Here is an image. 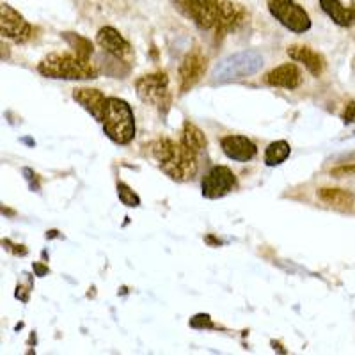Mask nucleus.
Listing matches in <instances>:
<instances>
[{
  "label": "nucleus",
  "instance_id": "nucleus-1",
  "mask_svg": "<svg viewBox=\"0 0 355 355\" xmlns=\"http://www.w3.org/2000/svg\"><path fill=\"white\" fill-rule=\"evenodd\" d=\"M151 155L158 162L162 173L173 182H189L198 173V155L173 139L160 137L150 144Z\"/></svg>",
  "mask_w": 355,
  "mask_h": 355
},
{
  "label": "nucleus",
  "instance_id": "nucleus-2",
  "mask_svg": "<svg viewBox=\"0 0 355 355\" xmlns=\"http://www.w3.org/2000/svg\"><path fill=\"white\" fill-rule=\"evenodd\" d=\"M37 71L55 80H94L98 68L75 52H52L44 55L37 64Z\"/></svg>",
  "mask_w": 355,
  "mask_h": 355
},
{
  "label": "nucleus",
  "instance_id": "nucleus-3",
  "mask_svg": "<svg viewBox=\"0 0 355 355\" xmlns=\"http://www.w3.org/2000/svg\"><path fill=\"white\" fill-rule=\"evenodd\" d=\"M100 125L103 126L107 137L116 144H130L135 137V116L128 101L121 98L110 96L107 100L105 112L101 117Z\"/></svg>",
  "mask_w": 355,
  "mask_h": 355
},
{
  "label": "nucleus",
  "instance_id": "nucleus-4",
  "mask_svg": "<svg viewBox=\"0 0 355 355\" xmlns=\"http://www.w3.org/2000/svg\"><path fill=\"white\" fill-rule=\"evenodd\" d=\"M265 66V57L256 50H243L222 59L215 64L211 71V80L215 84H227V82L242 80V78L256 75Z\"/></svg>",
  "mask_w": 355,
  "mask_h": 355
},
{
  "label": "nucleus",
  "instance_id": "nucleus-5",
  "mask_svg": "<svg viewBox=\"0 0 355 355\" xmlns=\"http://www.w3.org/2000/svg\"><path fill=\"white\" fill-rule=\"evenodd\" d=\"M135 91L141 101L146 105L157 109L162 116L169 112L171 107V91H169V77L166 71H155L142 75L135 80Z\"/></svg>",
  "mask_w": 355,
  "mask_h": 355
},
{
  "label": "nucleus",
  "instance_id": "nucleus-6",
  "mask_svg": "<svg viewBox=\"0 0 355 355\" xmlns=\"http://www.w3.org/2000/svg\"><path fill=\"white\" fill-rule=\"evenodd\" d=\"M268 11L279 24L291 33L304 34L311 28L309 15L295 0H268Z\"/></svg>",
  "mask_w": 355,
  "mask_h": 355
},
{
  "label": "nucleus",
  "instance_id": "nucleus-7",
  "mask_svg": "<svg viewBox=\"0 0 355 355\" xmlns=\"http://www.w3.org/2000/svg\"><path fill=\"white\" fill-rule=\"evenodd\" d=\"M173 4L199 28H214L217 25L220 12L218 0H173Z\"/></svg>",
  "mask_w": 355,
  "mask_h": 355
},
{
  "label": "nucleus",
  "instance_id": "nucleus-8",
  "mask_svg": "<svg viewBox=\"0 0 355 355\" xmlns=\"http://www.w3.org/2000/svg\"><path fill=\"white\" fill-rule=\"evenodd\" d=\"M236 187V176L226 166H215L201 182L202 198L220 199L227 196Z\"/></svg>",
  "mask_w": 355,
  "mask_h": 355
},
{
  "label": "nucleus",
  "instance_id": "nucleus-9",
  "mask_svg": "<svg viewBox=\"0 0 355 355\" xmlns=\"http://www.w3.org/2000/svg\"><path fill=\"white\" fill-rule=\"evenodd\" d=\"M0 33L6 40H11L20 44L31 37L33 27L17 9L8 4H2V8H0Z\"/></svg>",
  "mask_w": 355,
  "mask_h": 355
},
{
  "label": "nucleus",
  "instance_id": "nucleus-10",
  "mask_svg": "<svg viewBox=\"0 0 355 355\" xmlns=\"http://www.w3.org/2000/svg\"><path fill=\"white\" fill-rule=\"evenodd\" d=\"M206 66H208V57L199 49L190 50L183 57L182 66H180V82H182L180 89H182V93H187L201 82V78L206 75Z\"/></svg>",
  "mask_w": 355,
  "mask_h": 355
},
{
  "label": "nucleus",
  "instance_id": "nucleus-11",
  "mask_svg": "<svg viewBox=\"0 0 355 355\" xmlns=\"http://www.w3.org/2000/svg\"><path fill=\"white\" fill-rule=\"evenodd\" d=\"M96 43L100 44L101 50L116 57L117 61L130 62L133 59V50L130 43L114 27H101L96 34Z\"/></svg>",
  "mask_w": 355,
  "mask_h": 355
},
{
  "label": "nucleus",
  "instance_id": "nucleus-12",
  "mask_svg": "<svg viewBox=\"0 0 355 355\" xmlns=\"http://www.w3.org/2000/svg\"><path fill=\"white\" fill-rule=\"evenodd\" d=\"M247 20V11L243 9V6L234 4L230 0H224L220 2V12H218V20L215 28H217V41L224 40L227 33H233V31H239Z\"/></svg>",
  "mask_w": 355,
  "mask_h": 355
},
{
  "label": "nucleus",
  "instance_id": "nucleus-13",
  "mask_svg": "<svg viewBox=\"0 0 355 355\" xmlns=\"http://www.w3.org/2000/svg\"><path fill=\"white\" fill-rule=\"evenodd\" d=\"M220 148L230 160L250 162L258 155V146L243 135H226L220 139Z\"/></svg>",
  "mask_w": 355,
  "mask_h": 355
},
{
  "label": "nucleus",
  "instance_id": "nucleus-14",
  "mask_svg": "<svg viewBox=\"0 0 355 355\" xmlns=\"http://www.w3.org/2000/svg\"><path fill=\"white\" fill-rule=\"evenodd\" d=\"M286 53L293 59V61L306 66V69L313 75V77H320V75L325 71V66H327L325 57H323L322 53L315 52L313 49H309V46H304V44H291V46H288Z\"/></svg>",
  "mask_w": 355,
  "mask_h": 355
},
{
  "label": "nucleus",
  "instance_id": "nucleus-15",
  "mask_svg": "<svg viewBox=\"0 0 355 355\" xmlns=\"http://www.w3.org/2000/svg\"><path fill=\"white\" fill-rule=\"evenodd\" d=\"M73 100L77 101L78 105L84 107V110H87V112L100 123L101 117H103V112H105L109 96H105V94L101 93V91H98V89L82 87L73 91Z\"/></svg>",
  "mask_w": 355,
  "mask_h": 355
},
{
  "label": "nucleus",
  "instance_id": "nucleus-16",
  "mask_svg": "<svg viewBox=\"0 0 355 355\" xmlns=\"http://www.w3.org/2000/svg\"><path fill=\"white\" fill-rule=\"evenodd\" d=\"M265 84L272 87H283V89H297L302 84V73H300L297 64H281L268 71L265 75Z\"/></svg>",
  "mask_w": 355,
  "mask_h": 355
},
{
  "label": "nucleus",
  "instance_id": "nucleus-17",
  "mask_svg": "<svg viewBox=\"0 0 355 355\" xmlns=\"http://www.w3.org/2000/svg\"><path fill=\"white\" fill-rule=\"evenodd\" d=\"M323 12L339 27H352L355 24V9L345 8L339 0H318Z\"/></svg>",
  "mask_w": 355,
  "mask_h": 355
},
{
  "label": "nucleus",
  "instance_id": "nucleus-18",
  "mask_svg": "<svg viewBox=\"0 0 355 355\" xmlns=\"http://www.w3.org/2000/svg\"><path fill=\"white\" fill-rule=\"evenodd\" d=\"M182 144L187 146L192 153H201L202 150H206L208 146V141H206V135L202 133L201 128H198L196 125H192L190 121H185L182 130Z\"/></svg>",
  "mask_w": 355,
  "mask_h": 355
},
{
  "label": "nucleus",
  "instance_id": "nucleus-19",
  "mask_svg": "<svg viewBox=\"0 0 355 355\" xmlns=\"http://www.w3.org/2000/svg\"><path fill=\"white\" fill-rule=\"evenodd\" d=\"M318 198L322 199L323 202L327 205L336 206V208H352L354 206V196L348 192V190L343 189H320L318 190Z\"/></svg>",
  "mask_w": 355,
  "mask_h": 355
},
{
  "label": "nucleus",
  "instance_id": "nucleus-20",
  "mask_svg": "<svg viewBox=\"0 0 355 355\" xmlns=\"http://www.w3.org/2000/svg\"><path fill=\"white\" fill-rule=\"evenodd\" d=\"M291 155V148L286 141L272 142L265 151V164L268 167H277L286 162Z\"/></svg>",
  "mask_w": 355,
  "mask_h": 355
},
{
  "label": "nucleus",
  "instance_id": "nucleus-21",
  "mask_svg": "<svg viewBox=\"0 0 355 355\" xmlns=\"http://www.w3.org/2000/svg\"><path fill=\"white\" fill-rule=\"evenodd\" d=\"M61 36H62V40L68 41L69 49H71L73 52L77 53V55H80L82 59H87V61H91V57H93V52H94L93 41L87 40V37H84V36H80V34H75V33H62Z\"/></svg>",
  "mask_w": 355,
  "mask_h": 355
},
{
  "label": "nucleus",
  "instance_id": "nucleus-22",
  "mask_svg": "<svg viewBox=\"0 0 355 355\" xmlns=\"http://www.w3.org/2000/svg\"><path fill=\"white\" fill-rule=\"evenodd\" d=\"M117 198L128 208H137L141 206V198H139L126 183H117Z\"/></svg>",
  "mask_w": 355,
  "mask_h": 355
},
{
  "label": "nucleus",
  "instance_id": "nucleus-23",
  "mask_svg": "<svg viewBox=\"0 0 355 355\" xmlns=\"http://www.w3.org/2000/svg\"><path fill=\"white\" fill-rule=\"evenodd\" d=\"M189 325L192 329H214V322H211L210 315H205V313H199V315L192 316L189 322Z\"/></svg>",
  "mask_w": 355,
  "mask_h": 355
},
{
  "label": "nucleus",
  "instance_id": "nucleus-24",
  "mask_svg": "<svg viewBox=\"0 0 355 355\" xmlns=\"http://www.w3.org/2000/svg\"><path fill=\"white\" fill-rule=\"evenodd\" d=\"M341 119H343L345 125H352L355 123V101L350 100L345 107V112L341 114Z\"/></svg>",
  "mask_w": 355,
  "mask_h": 355
},
{
  "label": "nucleus",
  "instance_id": "nucleus-25",
  "mask_svg": "<svg viewBox=\"0 0 355 355\" xmlns=\"http://www.w3.org/2000/svg\"><path fill=\"white\" fill-rule=\"evenodd\" d=\"M355 166H343L338 169H332V176H343V174H354Z\"/></svg>",
  "mask_w": 355,
  "mask_h": 355
},
{
  "label": "nucleus",
  "instance_id": "nucleus-26",
  "mask_svg": "<svg viewBox=\"0 0 355 355\" xmlns=\"http://www.w3.org/2000/svg\"><path fill=\"white\" fill-rule=\"evenodd\" d=\"M34 272H36L37 277H44V275L49 274V268L41 263H34Z\"/></svg>",
  "mask_w": 355,
  "mask_h": 355
},
{
  "label": "nucleus",
  "instance_id": "nucleus-27",
  "mask_svg": "<svg viewBox=\"0 0 355 355\" xmlns=\"http://www.w3.org/2000/svg\"><path fill=\"white\" fill-rule=\"evenodd\" d=\"M24 174H25V176H27V182L31 183V189L36 190L37 185H34V173H33V171H31V169H24Z\"/></svg>",
  "mask_w": 355,
  "mask_h": 355
},
{
  "label": "nucleus",
  "instance_id": "nucleus-28",
  "mask_svg": "<svg viewBox=\"0 0 355 355\" xmlns=\"http://www.w3.org/2000/svg\"><path fill=\"white\" fill-rule=\"evenodd\" d=\"M354 9H355V0H354Z\"/></svg>",
  "mask_w": 355,
  "mask_h": 355
}]
</instances>
